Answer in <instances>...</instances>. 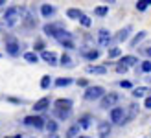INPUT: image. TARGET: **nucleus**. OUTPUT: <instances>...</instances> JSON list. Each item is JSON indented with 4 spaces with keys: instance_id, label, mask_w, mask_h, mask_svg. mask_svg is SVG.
Here are the masks:
<instances>
[{
    "instance_id": "412c9836",
    "label": "nucleus",
    "mask_w": 151,
    "mask_h": 138,
    "mask_svg": "<svg viewBox=\"0 0 151 138\" xmlns=\"http://www.w3.org/2000/svg\"><path fill=\"white\" fill-rule=\"evenodd\" d=\"M24 59L28 61V63H37V61H39V55H37L35 52H26L24 53Z\"/></svg>"
},
{
    "instance_id": "9b49d317",
    "label": "nucleus",
    "mask_w": 151,
    "mask_h": 138,
    "mask_svg": "<svg viewBox=\"0 0 151 138\" xmlns=\"http://www.w3.org/2000/svg\"><path fill=\"white\" fill-rule=\"evenodd\" d=\"M109 41H111V33L107 29H100V33H98V42L101 46H109Z\"/></svg>"
},
{
    "instance_id": "49530a36",
    "label": "nucleus",
    "mask_w": 151,
    "mask_h": 138,
    "mask_svg": "<svg viewBox=\"0 0 151 138\" xmlns=\"http://www.w3.org/2000/svg\"><path fill=\"white\" fill-rule=\"evenodd\" d=\"M0 57H2V55H0Z\"/></svg>"
},
{
    "instance_id": "f03ea898",
    "label": "nucleus",
    "mask_w": 151,
    "mask_h": 138,
    "mask_svg": "<svg viewBox=\"0 0 151 138\" xmlns=\"http://www.w3.org/2000/svg\"><path fill=\"white\" fill-rule=\"evenodd\" d=\"M103 94H105V88L103 87H100V85H96V87H88L87 90H85V99L87 101H92V99H98V98H103Z\"/></svg>"
},
{
    "instance_id": "2eb2a0df",
    "label": "nucleus",
    "mask_w": 151,
    "mask_h": 138,
    "mask_svg": "<svg viewBox=\"0 0 151 138\" xmlns=\"http://www.w3.org/2000/svg\"><path fill=\"white\" fill-rule=\"evenodd\" d=\"M120 63H122L124 66L129 68V66H133V65H137V63H138V59L134 57V55H124L122 59H120Z\"/></svg>"
},
{
    "instance_id": "4be33fe9",
    "label": "nucleus",
    "mask_w": 151,
    "mask_h": 138,
    "mask_svg": "<svg viewBox=\"0 0 151 138\" xmlns=\"http://www.w3.org/2000/svg\"><path fill=\"white\" fill-rule=\"evenodd\" d=\"M146 92H147L146 87H137V88H133V96H134V98H144Z\"/></svg>"
},
{
    "instance_id": "393cba45",
    "label": "nucleus",
    "mask_w": 151,
    "mask_h": 138,
    "mask_svg": "<svg viewBox=\"0 0 151 138\" xmlns=\"http://www.w3.org/2000/svg\"><path fill=\"white\" fill-rule=\"evenodd\" d=\"M122 55V50L120 48H111L109 50V59H114V57H120Z\"/></svg>"
},
{
    "instance_id": "c756f323",
    "label": "nucleus",
    "mask_w": 151,
    "mask_h": 138,
    "mask_svg": "<svg viewBox=\"0 0 151 138\" xmlns=\"http://www.w3.org/2000/svg\"><path fill=\"white\" fill-rule=\"evenodd\" d=\"M44 127H46V129H48V133H52V134L57 131V124H55V121H48V124L44 125Z\"/></svg>"
},
{
    "instance_id": "e433bc0d",
    "label": "nucleus",
    "mask_w": 151,
    "mask_h": 138,
    "mask_svg": "<svg viewBox=\"0 0 151 138\" xmlns=\"http://www.w3.org/2000/svg\"><path fill=\"white\" fill-rule=\"evenodd\" d=\"M120 87H124V88H129V87H131V83H129V81H120Z\"/></svg>"
},
{
    "instance_id": "c03bdc74",
    "label": "nucleus",
    "mask_w": 151,
    "mask_h": 138,
    "mask_svg": "<svg viewBox=\"0 0 151 138\" xmlns=\"http://www.w3.org/2000/svg\"><path fill=\"white\" fill-rule=\"evenodd\" d=\"M78 138H90V136H78Z\"/></svg>"
},
{
    "instance_id": "1a4fd4ad",
    "label": "nucleus",
    "mask_w": 151,
    "mask_h": 138,
    "mask_svg": "<svg viewBox=\"0 0 151 138\" xmlns=\"http://www.w3.org/2000/svg\"><path fill=\"white\" fill-rule=\"evenodd\" d=\"M137 114H138V105H137V103H131V105H129V111H127V116L124 118V124L134 120V118H137Z\"/></svg>"
},
{
    "instance_id": "423d86ee",
    "label": "nucleus",
    "mask_w": 151,
    "mask_h": 138,
    "mask_svg": "<svg viewBox=\"0 0 151 138\" xmlns=\"http://www.w3.org/2000/svg\"><path fill=\"white\" fill-rule=\"evenodd\" d=\"M6 50H7L9 55H19V42L9 37V39L6 41Z\"/></svg>"
},
{
    "instance_id": "7ed1b4c3",
    "label": "nucleus",
    "mask_w": 151,
    "mask_h": 138,
    "mask_svg": "<svg viewBox=\"0 0 151 138\" xmlns=\"http://www.w3.org/2000/svg\"><path fill=\"white\" fill-rule=\"evenodd\" d=\"M118 99H120V96L116 94V92H109V94H105L103 98H101V109H109V107H112L114 109V105L118 103Z\"/></svg>"
},
{
    "instance_id": "37998d69",
    "label": "nucleus",
    "mask_w": 151,
    "mask_h": 138,
    "mask_svg": "<svg viewBox=\"0 0 151 138\" xmlns=\"http://www.w3.org/2000/svg\"><path fill=\"white\" fill-rule=\"evenodd\" d=\"M2 4H6V0H0V6H2Z\"/></svg>"
},
{
    "instance_id": "58836bf2",
    "label": "nucleus",
    "mask_w": 151,
    "mask_h": 138,
    "mask_svg": "<svg viewBox=\"0 0 151 138\" xmlns=\"http://www.w3.org/2000/svg\"><path fill=\"white\" fill-rule=\"evenodd\" d=\"M142 52H144V53H146L147 57H151V46H149V48H144V50H142Z\"/></svg>"
},
{
    "instance_id": "bb28decb",
    "label": "nucleus",
    "mask_w": 151,
    "mask_h": 138,
    "mask_svg": "<svg viewBox=\"0 0 151 138\" xmlns=\"http://www.w3.org/2000/svg\"><path fill=\"white\" fill-rule=\"evenodd\" d=\"M107 13H109V7H107V6H100V7H96V15H100V17H105Z\"/></svg>"
},
{
    "instance_id": "4c0bfd02",
    "label": "nucleus",
    "mask_w": 151,
    "mask_h": 138,
    "mask_svg": "<svg viewBox=\"0 0 151 138\" xmlns=\"http://www.w3.org/2000/svg\"><path fill=\"white\" fill-rule=\"evenodd\" d=\"M144 105H146V109H151V96L146 98V103H144Z\"/></svg>"
},
{
    "instance_id": "b1692460",
    "label": "nucleus",
    "mask_w": 151,
    "mask_h": 138,
    "mask_svg": "<svg viewBox=\"0 0 151 138\" xmlns=\"http://www.w3.org/2000/svg\"><path fill=\"white\" fill-rule=\"evenodd\" d=\"M79 121H81V124H79L81 129H88V127H90V121H92V120H90V116H83Z\"/></svg>"
},
{
    "instance_id": "a878e982",
    "label": "nucleus",
    "mask_w": 151,
    "mask_h": 138,
    "mask_svg": "<svg viewBox=\"0 0 151 138\" xmlns=\"http://www.w3.org/2000/svg\"><path fill=\"white\" fill-rule=\"evenodd\" d=\"M98 55H100V52H98V50H90V52H85V57H87V59H90V61L98 59Z\"/></svg>"
},
{
    "instance_id": "6e6552de",
    "label": "nucleus",
    "mask_w": 151,
    "mask_h": 138,
    "mask_svg": "<svg viewBox=\"0 0 151 138\" xmlns=\"http://www.w3.org/2000/svg\"><path fill=\"white\" fill-rule=\"evenodd\" d=\"M59 29H61V26H55V24H44V28H42V32L46 33L48 37H57V33H59Z\"/></svg>"
},
{
    "instance_id": "c9c22d12",
    "label": "nucleus",
    "mask_w": 151,
    "mask_h": 138,
    "mask_svg": "<svg viewBox=\"0 0 151 138\" xmlns=\"http://www.w3.org/2000/svg\"><path fill=\"white\" fill-rule=\"evenodd\" d=\"M63 46H65V48H74V42L72 41H65V42H61Z\"/></svg>"
},
{
    "instance_id": "79ce46f5",
    "label": "nucleus",
    "mask_w": 151,
    "mask_h": 138,
    "mask_svg": "<svg viewBox=\"0 0 151 138\" xmlns=\"http://www.w3.org/2000/svg\"><path fill=\"white\" fill-rule=\"evenodd\" d=\"M9 138H22V134H15V136H9Z\"/></svg>"
},
{
    "instance_id": "4468645a",
    "label": "nucleus",
    "mask_w": 151,
    "mask_h": 138,
    "mask_svg": "<svg viewBox=\"0 0 151 138\" xmlns=\"http://www.w3.org/2000/svg\"><path fill=\"white\" fill-rule=\"evenodd\" d=\"M48 105H50V98H42V99H39V101H35L33 111H35V112H41V111L46 109Z\"/></svg>"
},
{
    "instance_id": "f8f14e48",
    "label": "nucleus",
    "mask_w": 151,
    "mask_h": 138,
    "mask_svg": "<svg viewBox=\"0 0 151 138\" xmlns=\"http://www.w3.org/2000/svg\"><path fill=\"white\" fill-rule=\"evenodd\" d=\"M88 74H98V75H105L107 74V66H96V65H88L87 66Z\"/></svg>"
},
{
    "instance_id": "f3484780",
    "label": "nucleus",
    "mask_w": 151,
    "mask_h": 138,
    "mask_svg": "<svg viewBox=\"0 0 151 138\" xmlns=\"http://www.w3.org/2000/svg\"><path fill=\"white\" fill-rule=\"evenodd\" d=\"M66 17H68V19H76V20H79V19L83 17V13H81L79 9H76V7H70V9L66 11Z\"/></svg>"
},
{
    "instance_id": "72a5a7b5",
    "label": "nucleus",
    "mask_w": 151,
    "mask_h": 138,
    "mask_svg": "<svg viewBox=\"0 0 151 138\" xmlns=\"http://www.w3.org/2000/svg\"><path fill=\"white\" fill-rule=\"evenodd\" d=\"M142 72H151V61H144V63H142Z\"/></svg>"
},
{
    "instance_id": "473e14b6",
    "label": "nucleus",
    "mask_w": 151,
    "mask_h": 138,
    "mask_svg": "<svg viewBox=\"0 0 151 138\" xmlns=\"http://www.w3.org/2000/svg\"><path fill=\"white\" fill-rule=\"evenodd\" d=\"M55 114H57L61 120H66V118L70 116V111H55Z\"/></svg>"
},
{
    "instance_id": "20e7f679",
    "label": "nucleus",
    "mask_w": 151,
    "mask_h": 138,
    "mask_svg": "<svg viewBox=\"0 0 151 138\" xmlns=\"http://www.w3.org/2000/svg\"><path fill=\"white\" fill-rule=\"evenodd\" d=\"M24 125L35 127V129H42L46 124H44V120H42L41 116H26V118H24Z\"/></svg>"
},
{
    "instance_id": "a18cd8bd",
    "label": "nucleus",
    "mask_w": 151,
    "mask_h": 138,
    "mask_svg": "<svg viewBox=\"0 0 151 138\" xmlns=\"http://www.w3.org/2000/svg\"><path fill=\"white\" fill-rule=\"evenodd\" d=\"M144 138H147V136H144Z\"/></svg>"
},
{
    "instance_id": "cd10ccee",
    "label": "nucleus",
    "mask_w": 151,
    "mask_h": 138,
    "mask_svg": "<svg viewBox=\"0 0 151 138\" xmlns=\"http://www.w3.org/2000/svg\"><path fill=\"white\" fill-rule=\"evenodd\" d=\"M70 83H72V79H68V78H65V79H63V78H61V79H57V81H55V85H57V87H68Z\"/></svg>"
},
{
    "instance_id": "c85d7f7f",
    "label": "nucleus",
    "mask_w": 151,
    "mask_h": 138,
    "mask_svg": "<svg viewBox=\"0 0 151 138\" xmlns=\"http://www.w3.org/2000/svg\"><path fill=\"white\" fill-rule=\"evenodd\" d=\"M52 85V79H50V75H44V78L41 79V88H48Z\"/></svg>"
},
{
    "instance_id": "7c9ffc66",
    "label": "nucleus",
    "mask_w": 151,
    "mask_h": 138,
    "mask_svg": "<svg viewBox=\"0 0 151 138\" xmlns=\"http://www.w3.org/2000/svg\"><path fill=\"white\" fill-rule=\"evenodd\" d=\"M61 65H65V66H72V59H70V55L63 53V57H61Z\"/></svg>"
},
{
    "instance_id": "a211bd4d",
    "label": "nucleus",
    "mask_w": 151,
    "mask_h": 138,
    "mask_svg": "<svg viewBox=\"0 0 151 138\" xmlns=\"http://www.w3.org/2000/svg\"><path fill=\"white\" fill-rule=\"evenodd\" d=\"M41 13H42V17H52V15H54V7H52L50 4H42L41 6Z\"/></svg>"
},
{
    "instance_id": "39448f33",
    "label": "nucleus",
    "mask_w": 151,
    "mask_h": 138,
    "mask_svg": "<svg viewBox=\"0 0 151 138\" xmlns=\"http://www.w3.org/2000/svg\"><path fill=\"white\" fill-rule=\"evenodd\" d=\"M124 118H125V114H124L122 107H114V109L111 111V121H114V124H124Z\"/></svg>"
},
{
    "instance_id": "f704fd0d",
    "label": "nucleus",
    "mask_w": 151,
    "mask_h": 138,
    "mask_svg": "<svg viewBox=\"0 0 151 138\" xmlns=\"http://www.w3.org/2000/svg\"><path fill=\"white\" fill-rule=\"evenodd\" d=\"M116 72H118V74H125V72H127V66L118 65V66H116Z\"/></svg>"
},
{
    "instance_id": "dca6fc26",
    "label": "nucleus",
    "mask_w": 151,
    "mask_h": 138,
    "mask_svg": "<svg viewBox=\"0 0 151 138\" xmlns=\"http://www.w3.org/2000/svg\"><path fill=\"white\" fill-rule=\"evenodd\" d=\"M129 32H131V28L127 26V28H124V29H120V32L116 33V41L118 42H124V41H127V37H129Z\"/></svg>"
},
{
    "instance_id": "f257e3e1",
    "label": "nucleus",
    "mask_w": 151,
    "mask_h": 138,
    "mask_svg": "<svg viewBox=\"0 0 151 138\" xmlns=\"http://www.w3.org/2000/svg\"><path fill=\"white\" fill-rule=\"evenodd\" d=\"M22 15H24V7H20V6H11V7H7L6 13H4V24H6V26H15Z\"/></svg>"
},
{
    "instance_id": "2f4dec72",
    "label": "nucleus",
    "mask_w": 151,
    "mask_h": 138,
    "mask_svg": "<svg viewBox=\"0 0 151 138\" xmlns=\"http://www.w3.org/2000/svg\"><path fill=\"white\" fill-rule=\"evenodd\" d=\"M79 22H81V24H83V26H85V28H88L90 24H92V20H90V19L87 17V15H83V17L79 19Z\"/></svg>"
},
{
    "instance_id": "ea45409f",
    "label": "nucleus",
    "mask_w": 151,
    "mask_h": 138,
    "mask_svg": "<svg viewBox=\"0 0 151 138\" xmlns=\"http://www.w3.org/2000/svg\"><path fill=\"white\" fill-rule=\"evenodd\" d=\"M78 85H81V87H87V81H85V79H81V81H78Z\"/></svg>"
},
{
    "instance_id": "9d476101",
    "label": "nucleus",
    "mask_w": 151,
    "mask_h": 138,
    "mask_svg": "<svg viewBox=\"0 0 151 138\" xmlns=\"http://www.w3.org/2000/svg\"><path fill=\"white\" fill-rule=\"evenodd\" d=\"M72 109V101L70 99H57L55 101V111H70Z\"/></svg>"
},
{
    "instance_id": "5701e85b",
    "label": "nucleus",
    "mask_w": 151,
    "mask_h": 138,
    "mask_svg": "<svg viewBox=\"0 0 151 138\" xmlns=\"http://www.w3.org/2000/svg\"><path fill=\"white\" fill-rule=\"evenodd\" d=\"M147 6H151V0H138V2H137V9L138 11H144Z\"/></svg>"
},
{
    "instance_id": "6ab92c4d",
    "label": "nucleus",
    "mask_w": 151,
    "mask_h": 138,
    "mask_svg": "<svg viewBox=\"0 0 151 138\" xmlns=\"http://www.w3.org/2000/svg\"><path fill=\"white\" fill-rule=\"evenodd\" d=\"M79 124H76V125H72L70 129H68V131H66V136L65 138H76V136H78L79 134Z\"/></svg>"
},
{
    "instance_id": "aec40b11",
    "label": "nucleus",
    "mask_w": 151,
    "mask_h": 138,
    "mask_svg": "<svg viewBox=\"0 0 151 138\" xmlns=\"http://www.w3.org/2000/svg\"><path fill=\"white\" fill-rule=\"evenodd\" d=\"M144 39H146V32H140V33H137V35L133 37V41H131V46H133V48H134V46H138V42H142Z\"/></svg>"
},
{
    "instance_id": "0eeeda50",
    "label": "nucleus",
    "mask_w": 151,
    "mask_h": 138,
    "mask_svg": "<svg viewBox=\"0 0 151 138\" xmlns=\"http://www.w3.org/2000/svg\"><path fill=\"white\" fill-rule=\"evenodd\" d=\"M109 133H111L109 121H100V124H98V134H100V138H107Z\"/></svg>"
},
{
    "instance_id": "a19ab883",
    "label": "nucleus",
    "mask_w": 151,
    "mask_h": 138,
    "mask_svg": "<svg viewBox=\"0 0 151 138\" xmlns=\"http://www.w3.org/2000/svg\"><path fill=\"white\" fill-rule=\"evenodd\" d=\"M48 138H59V136H57V134H55V133H54V134H50V136H48Z\"/></svg>"
},
{
    "instance_id": "ddd939ff",
    "label": "nucleus",
    "mask_w": 151,
    "mask_h": 138,
    "mask_svg": "<svg viewBox=\"0 0 151 138\" xmlns=\"http://www.w3.org/2000/svg\"><path fill=\"white\" fill-rule=\"evenodd\" d=\"M41 57H42L44 61H46L48 65H52V66L57 65V55H55L54 52H42V53H41Z\"/></svg>"
}]
</instances>
